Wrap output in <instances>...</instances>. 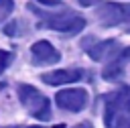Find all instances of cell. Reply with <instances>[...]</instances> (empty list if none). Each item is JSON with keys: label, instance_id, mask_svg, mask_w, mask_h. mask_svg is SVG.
Masks as SVG:
<instances>
[{"label": "cell", "instance_id": "obj_7", "mask_svg": "<svg viewBox=\"0 0 130 128\" xmlns=\"http://www.w3.org/2000/svg\"><path fill=\"white\" fill-rule=\"evenodd\" d=\"M120 53V43L114 39H106L95 43L93 47H87V55L93 61H106V59H114Z\"/></svg>", "mask_w": 130, "mask_h": 128}, {"label": "cell", "instance_id": "obj_14", "mask_svg": "<svg viewBox=\"0 0 130 128\" xmlns=\"http://www.w3.org/2000/svg\"><path fill=\"white\" fill-rule=\"evenodd\" d=\"M95 2H98V0H79V4H81V6H93Z\"/></svg>", "mask_w": 130, "mask_h": 128}, {"label": "cell", "instance_id": "obj_12", "mask_svg": "<svg viewBox=\"0 0 130 128\" xmlns=\"http://www.w3.org/2000/svg\"><path fill=\"white\" fill-rule=\"evenodd\" d=\"M10 61H12V53H8V51H0V65H2V67H8Z\"/></svg>", "mask_w": 130, "mask_h": 128}, {"label": "cell", "instance_id": "obj_16", "mask_svg": "<svg viewBox=\"0 0 130 128\" xmlns=\"http://www.w3.org/2000/svg\"><path fill=\"white\" fill-rule=\"evenodd\" d=\"M122 28H124V33H130V20H128V22H126Z\"/></svg>", "mask_w": 130, "mask_h": 128}, {"label": "cell", "instance_id": "obj_17", "mask_svg": "<svg viewBox=\"0 0 130 128\" xmlns=\"http://www.w3.org/2000/svg\"><path fill=\"white\" fill-rule=\"evenodd\" d=\"M26 128H43V126H26Z\"/></svg>", "mask_w": 130, "mask_h": 128}, {"label": "cell", "instance_id": "obj_8", "mask_svg": "<svg viewBox=\"0 0 130 128\" xmlns=\"http://www.w3.org/2000/svg\"><path fill=\"white\" fill-rule=\"evenodd\" d=\"M83 77L81 69H57V71H49L43 73L41 79L49 85H65V83H75Z\"/></svg>", "mask_w": 130, "mask_h": 128}, {"label": "cell", "instance_id": "obj_15", "mask_svg": "<svg viewBox=\"0 0 130 128\" xmlns=\"http://www.w3.org/2000/svg\"><path fill=\"white\" fill-rule=\"evenodd\" d=\"M73 128H91L87 122H83V124H77V126H73Z\"/></svg>", "mask_w": 130, "mask_h": 128}, {"label": "cell", "instance_id": "obj_18", "mask_svg": "<svg viewBox=\"0 0 130 128\" xmlns=\"http://www.w3.org/2000/svg\"><path fill=\"white\" fill-rule=\"evenodd\" d=\"M4 69H6V67H2V65H0V73H2V71H4Z\"/></svg>", "mask_w": 130, "mask_h": 128}, {"label": "cell", "instance_id": "obj_6", "mask_svg": "<svg viewBox=\"0 0 130 128\" xmlns=\"http://www.w3.org/2000/svg\"><path fill=\"white\" fill-rule=\"evenodd\" d=\"M128 61H130V47L120 49V53L104 67L102 77H104L106 81H116V79H120V77L124 75V65H126Z\"/></svg>", "mask_w": 130, "mask_h": 128}, {"label": "cell", "instance_id": "obj_5", "mask_svg": "<svg viewBox=\"0 0 130 128\" xmlns=\"http://www.w3.org/2000/svg\"><path fill=\"white\" fill-rule=\"evenodd\" d=\"M30 55H32V63L35 65H53L61 59L59 51L49 43V41H37L30 47Z\"/></svg>", "mask_w": 130, "mask_h": 128}, {"label": "cell", "instance_id": "obj_11", "mask_svg": "<svg viewBox=\"0 0 130 128\" xmlns=\"http://www.w3.org/2000/svg\"><path fill=\"white\" fill-rule=\"evenodd\" d=\"M12 10H14V2L12 0H0V20H4Z\"/></svg>", "mask_w": 130, "mask_h": 128}, {"label": "cell", "instance_id": "obj_3", "mask_svg": "<svg viewBox=\"0 0 130 128\" xmlns=\"http://www.w3.org/2000/svg\"><path fill=\"white\" fill-rule=\"evenodd\" d=\"M98 20L104 26H124L130 20V4H120V2H104L98 12Z\"/></svg>", "mask_w": 130, "mask_h": 128}, {"label": "cell", "instance_id": "obj_9", "mask_svg": "<svg viewBox=\"0 0 130 128\" xmlns=\"http://www.w3.org/2000/svg\"><path fill=\"white\" fill-rule=\"evenodd\" d=\"M106 108L118 110L122 114H130V87L128 85H122L116 91L108 93L106 95Z\"/></svg>", "mask_w": 130, "mask_h": 128}, {"label": "cell", "instance_id": "obj_13", "mask_svg": "<svg viewBox=\"0 0 130 128\" xmlns=\"http://www.w3.org/2000/svg\"><path fill=\"white\" fill-rule=\"evenodd\" d=\"M37 2H41V4H47V6H61L57 0H37Z\"/></svg>", "mask_w": 130, "mask_h": 128}, {"label": "cell", "instance_id": "obj_4", "mask_svg": "<svg viewBox=\"0 0 130 128\" xmlns=\"http://www.w3.org/2000/svg\"><path fill=\"white\" fill-rule=\"evenodd\" d=\"M87 91L83 87H69V89H61L55 95V102L61 110L67 112H81L87 106Z\"/></svg>", "mask_w": 130, "mask_h": 128}, {"label": "cell", "instance_id": "obj_1", "mask_svg": "<svg viewBox=\"0 0 130 128\" xmlns=\"http://www.w3.org/2000/svg\"><path fill=\"white\" fill-rule=\"evenodd\" d=\"M30 10L35 14L41 16V26H47L51 30H57V33H67V35H75L79 33L83 26H85V18L71 12V10H65V12H57V14H47L43 10H39L37 6L30 4Z\"/></svg>", "mask_w": 130, "mask_h": 128}, {"label": "cell", "instance_id": "obj_10", "mask_svg": "<svg viewBox=\"0 0 130 128\" xmlns=\"http://www.w3.org/2000/svg\"><path fill=\"white\" fill-rule=\"evenodd\" d=\"M104 122H106V128H130V118L112 108H106Z\"/></svg>", "mask_w": 130, "mask_h": 128}, {"label": "cell", "instance_id": "obj_2", "mask_svg": "<svg viewBox=\"0 0 130 128\" xmlns=\"http://www.w3.org/2000/svg\"><path fill=\"white\" fill-rule=\"evenodd\" d=\"M18 98H20V104L24 106V110H26L30 116H35L37 120H49V118H51L49 100H47L39 89H35L32 85L20 83V85H18Z\"/></svg>", "mask_w": 130, "mask_h": 128}]
</instances>
